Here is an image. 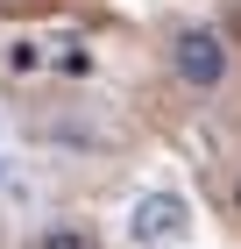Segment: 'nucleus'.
<instances>
[{"label": "nucleus", "mask_w": 241, "mask_h": 249, "mask_svg": "<svg viewBox=\"0 0 241 249\" xmlns=\"http://www.w3.org/2000/svg\"><path fill=\"white\" fill-rule=\"evenodd\" d=\"M36 249H93V235H85V228H50Z\"/></svg>", "instance_id": "obj_3"}, {"label": "nucleus", "mask_w": 241, "mask_h": 249, "mask_svg": "<svg viewBox=\"0 0 241 249\" xmlns=\"http://www.w3.org/2000/svg\"><path fill=\"white\" fill-rule=\"evenodd\" d=\"M170 64H177L185 86H220V78H227V43L213 36V29H177Z\"/></svg>", "instance_id": "obj_1"}, {"label": "nucleus", "mask_w": 241, "mask_h": 249, "mask_svg": "<svg viewBox=\"0 0 241 249\" xmlns=\"http://www.w3.org/2000/svg\"><path fill=\"white\" fill-rule=\"evenodd\" d=\"M185 199H177V192H142V199H135V213H128V235L135 242H177V235H185Z\"/></svg>", "instance_id": "obj_2"}]
</instances>
